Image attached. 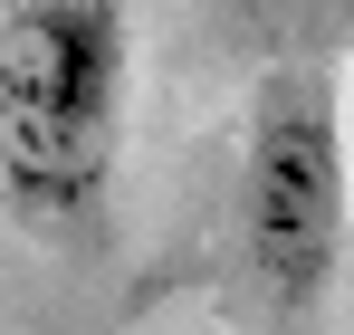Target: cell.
<instances>
[{
    "label": "cell",
    "mask_w": 354,
    "mask_h": 335,
    "mask_svg": "<svg viewBox=\"0 0 354 335\" xmlns=\"http://www.w3.org/2000/svg\"><path fill=\"white\" fill-rule=\"evenodd\" d=\"M134 39L106 0L0 10V201L39 230H86L115 192Z\"/></svg>",
    "instance_id": "cell-1"
},
{
    "label": "cell",
    "mask_w": 354,
    "mask_h": 335,
    "mask_svg": "<svg viewBox=\"0 0 354 335\" xmlns=\"http://www.w3.org/2000/svg\"><path fill=\"white\" fill-rule=\"evenodd\" d=\"M354 249L345 106L316 67H268L239 144V259L278 307H316Z\"/></svg>",
    "instance_id": "cell-2"
},
{
    "label": "cell",
    "mask_w": 354,
    "mask_h": 335,
    "mask_svg": "<svg viewBox=\"0 0 354 335\" xmlns=\"http://www.w3.org/2000/svg\"><path fill=\"white\" fill-rule=\"evenodd\" d=\"M345 163H354V106H345Z\"/></svg>",
    "instance_id": "cell-3"
}]
</instances>
